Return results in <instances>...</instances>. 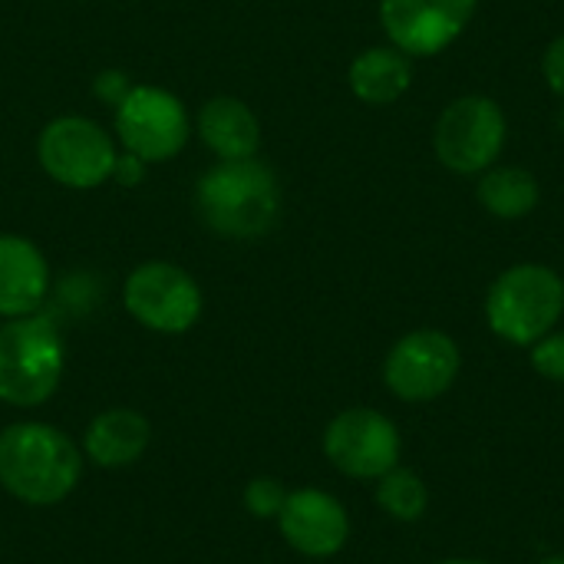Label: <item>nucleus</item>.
I'll return each mask as SVG.
<instances>
[{
    "mask_svg": "<svg viewBox=\"0 0 564 564\" xmlns=\"http://www.w3.org/2000/svg\"><path fill=\"white\" fill-rule=\"evenodd\" d=\"M195 212L202 225L221 238H261L281 215L278 175L258 159H221L198 178Z\"/></svg>",
    "mask_w": 564,
    "mask_h": 564,
    "instance_id": "obj_1",
    "label": "nucleus"
},
{
    "mask_svg": "<svg viewBox=\"0 0 564 564\" xmlns=\"http://www.w3.org/2000/svg\"><path fill=\"white\" fill-rule=\"evenodd\" d=\"M83 476L79 446L56 426L13 423L0 430V486L26 506L63 502Z\"/></svg>",
    "mask_w": 564,
    "mask_h": 564,
    "instance_id": "obj_2",
    "label": "nucleus"
},
{
    "mask_svg": "<svg viewBox=\"0 0 564 564\" xmlns=\"http://www.w3.org/2000/svg\"><path fill=\"white\" fill-rule=\"evenodd\" d=\"M63 377V337L50 317L26 314L0 324V400L10 406L46 403Z\"/></svg>",
    "mask_w": 564,
    "mask_h": 564,
    "instance_id": "obj_3",
    "label": "nucleus"
},
{
    "mask_svg": "<svg viewBox=\"0 0 564 564\" xmlns=\"http://www.w3.org/2000/svg\"><path fill=\"white\" fill-rule=\"evenodd\" d=\"M562 311V278L545 264H516L502 271L486 297L489 327L516 347L542 340L558 324Z\"/></svg>",
    "mask_w": 564,
    "mask_h": 564,
    "instance_id": "obj_4",
    "label": "nucleus"
},
{
    "mask_svg": "<svg viewBox=\"0 0 564 564\" xmlns=\"http://www.w3.org/2000/svg\"><path fill=\"white\" fill-rule=\"evenodd\" d=\"M36 155L43 172L66 188H96L112 178L116 149L106 129L86 116H59L43 126Z\"/></svg>",
    "mask_w": 564,
    "mask_h": 564,
    "instance_id": "obj_5",
    "label": "nucleus"
},
{
    "mask_svg": "<svg viewBox=\"0 0 564 564\" xmlns=\"http://www.w3.org/2000/svg\"><path fill=\"white\" fill-rule=\"evenodd\" d=\"M126 311L149 330L185 334L202 317V291L188 271L172 261L139 264L122 288Z\"/></svg>",
    "mask_w": 564,
    "mask_h": 564,
    "instance_id": "obj_6",
    "label": "nucleus"
},
{
    "mask_svg": "<svg viewBox=\"0 0 564 564\" xmlns=\"http://www.w3.org/2000/svg\"><path fill=\"white\" fill-rule=\"evenodd\" d=\"M436 155L459 175L486 172L506 145V116L489 96H463L449 102L433 132Z\"/></svg>",
    "mask_w": 564,
    "mask_h": 564,
    "instance_id": "obj_7",
    "label": "nucleus"
},
{
    "mask_svg": "<svg viewBox=\"0 0 564 564\" xmlns=\"http://www.w3.org/2000/svg\"><path fill=\"white\" fill-rule=\"evenodd\" d=\"M116 132L126 152L142 162H169L188 142V116L169 89L132 86L116 106Z\"/></svg>",
    "mask_w": 564,
    "mask_h": 564,
    "instance_id": "obj_8",
    "label": "nucleus"
},
{
    "mask_svg": "<svg viewBox=\"0 0 564 564\" xmlns=\"http://www.w3.org/2000/svg\"><path fill=\"white\" fill-rule=\"evenodd\" d=\"M459 373V347L443 330H413L393 344L383 380L393 397L406 403H426L443 397Z\"/></svg>",
    "mask_w": 564,
    "mask_h": 564,
    "instance_id": "obj_9",
    "label": "nucleus"
},
{
    "mask_svg": "<svg viewBox=\"0 0 564 564\" xmlns=\"http://www.w3.org/2000/svg\"><path fill=\"white\" fill-rule=\"evenodd\" d=\"M324 453L344 476L380 479L400 463V433L377 410H344L324 433Z\"/></svg>",
    "mask_w": 564,
    "mask_h": 564,
    "instance_id": "obj_10",
    "label": "nucleus"
},
{
    "mask_svg": "<svg viewBox=\"0 0 564 564\" xmlns=\"http://www.w3.org/2000/svg\"><path fill=\"white\" fill-rule=\"evenodd\" d=\"M476 0H380V20L406 56H436L469 26Z\"/></svg>",
    "mask_w": 564,
    "mask_h": 564,
    "instance_id": "obj_11",
    "label": "nucleus"
},
{
    "mask_svg": "<svg viewBox=\"0 0 564 564\" xmlns=\"http://www.w3.org/2000/svg\"><path fill=\"white\" fill-rule=\"evenodd\" d=\"M284 542L307 558H330L347 545L350 522L344 506L321 489L288 492V502L278 516Z\"/></svg>",
    "mask_w": 564,
    "mask_h": 564,
    "instance_id": "obj_12",
    "label": "nucleus"
},
{
    "mask_svg": "<svg viewBox=\"0 0 564 564\" xmlns=\"http://www.w3.org/2000/svg\"><path fill=\"white\" fill-rule=\"evenodd\" d=\"M46 291L50 268L43 251L20 235H0V317L36 314Z\"/></svg>",
    "mask_w": 564,
    "mask_h": 564,
    "instance_id": "obj_13",
    "label": "nucleus"
},
{
    "mask_svg": "<svg viewBox=\"0 0 564 564\" xmlns=\"http://www.w3.org/2000/svg\"><path fill=\"white\" fill-rule=\"evenodd\" d=\"M152 440V426L135 410H106L99 413L83 436V453L89 463L102 469H126L142 459L145 446Z\"/></svg>",
    "mask_w": 564,
    "mask_h": 564,
    "instance_id": "obj_14",
    "label": "nucleus"
},
{
    "mask_svg": "<svg viewBox=\"0 0 564 564\" xmlns=\"http://www.w3.org/2000/svg\"><path fill=\"white\" fill-rule=\"evenodd\" d=\"M198 135L218 159H254L261 145V122L241 99L215 96L198 112Z\"/></svg>",
    "mask_w": 564,
    "mask_h": 564,
    "instance_id": "obj_15",
    "label": "nucleus"
},
{
    "mask_svg": "<svg viewBox=\"0 0 564 564\" xmlns=\"http://www.w3.org/2000/svg\"><path fill=\"white\" fill-rule=\"evenodd\" d=\"M413 83L410 56L397 46H370L350 63V89L370 106L397 102Z\"/></svg>",
    "mask_w": 564,
    "mask_h": 564,
    "instance_id": "obj_16",
    "label": "nucleus"
},
{
    "mask_svg": "<svg viewBox=\"0 0 564 564\" xmlns=\"http://www.w3.org/2000/svg\"><path fill=\"white\" fill-rule=\"evenodd\" d=\"M479 202L486 212H492L496 218H506V221H516V218H525L535 212L542 192H539V178L525 169H512V165H502V169H486V175L479 178V188H476Z\"/></svg>",
    "mask_w": 564,
    "mask_h": 564,
    "instance_id": "obj_17",
    "label": "nucleus"
},
{
    "mask_svg": "<svg viewBox=\"0 0 564 564\" xmlns=\"http://www.w3.org/2000/svg\"><path fill=\"white\" fill-rule=\"evenodd\" d=\"M377 502L397 522H416V519H423V512L430 506V492H426V486H423V479L416 473L397 466L387 476H380Z\"/></svg>",
    "mask_w": 564,
    "mask_h": 564,
    "instance_id": "obj_18",
    "label": "nucleus"
},
{
    "mask_svg": "<svg viewBox=\"0 0 564 564\" xmlns=\"http://www.w3.org/2000/svg\"><path fill=\"white\" fill-rule=\"evenodd\" d=\"M284 502H288V489L278 479L261 476V479H251L245 489V509L254 519H278Z\"/></svg>",
    "mask_w": 564,
    "mask_h": 564,
    "instance_id": "obj_19",
    "label": "nucleus"
},
{
    "mask_svg": "<svg viewBox=\"0 0 564 564\" xmlns=\"http://www.w3.org/2000/svg\"><path fill=\"white\" fill-rule=\"evenodd\" d=\"M532 367L542 377L564 383V334H545L532 344Z\"/></svg>",
    "mask_w": 564,
    "mask_h": 564,
    "instance_id": "obj_20",
    "label": "nucleus"
},
{
    "mask_svg": "<svg viewBox=\"0 0 564 564\" xmlns=\"http://www.w3.org/2000/svg\"><path fill=\"white\" fill-rule=\"evenodd\" d=\"M93 89H96V96H99V99H109L112 106H119L132 86H129L126 73H119V69H106V73H99V76H96V86H93Z\"/></svg>",
    "mask_w": 564,
    "mask_h": 564,
    "instance_id": "obj_21",
    "label": "nucleus"
},
{
    "mask_svg": "<svg viewBox=\"0 0 564 564\" xmlns=\"http://www.w3.org/2000/svg\"><path fill=\"white\" fill-rule=\"evenodd\" d=\"M542 69H545V79L549 86L564 99V33L545 50V59H542Z\"/></svg>",
    "mask_w": 564,
    "mask_h": 564,
    "instance_id": "obj_22",
    "label": "nucleus"
},
{
    "mask_svg": "<svg viewBox=\"0 0 564 564\" xmlns=\"http://www.w3.org/2000/svg\"><path fill=\"white\" fill-rule=\"evenodd\" d=\"M142 175H145V162H142L139 155H132V152H126V155H116L112 178H116L119 185L132 188V185H139V182H142Z\"/></svg>",
    "mask_w": 564,
    "mask_h": 564,
    "instance_id": "obj_23",
    "label": "nucleus"
},
{
    "mask_svg": "<svg viewBox=\"0 0 564 564\" xmlns=\"http://www.w3.org/2000/svg\"><path fill=\"white\" fill-rule=\"evenodd\" d=\"M443 564H489V562H473V558H453V562H443Z\"/></svg>",
    "mask_w": 564,
    "mask_h": 564,
    "instance_id": "obj_24",
    "label": "nucleus"
},
{
    "mask_svg": "<svg viewBox=\"0 0 564 564\" xmlns=\"http://www.w3.org/2000/svg\"><path fill=\"white\" fill-rule=\"evenodd\" d=\"M539 564H564V555H555V558H545V562Z\"/></svg>",
    "mask_w": 564,
    "mask_h": 564,
    "instance_id": "obj_25",
    "label": "nucleus"
}]
</instances>
